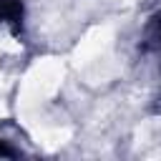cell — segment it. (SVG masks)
Here are the masks:
<instances>
[{
    "label": "cell",
    "mask_w": 161,
    "mask_h": 161,
    "mask_svg": "<svg viewBox=\"0 0 161 161\" xmlns=\"http://www.w3.org/2000/svg\"><path fill=\"white\" fill-rule=\"evenodd\" d=\"M35 138H38V143L43 146V148H58V146H63L68 138H70V128H60V126H48V128H40V131H35Z\"/></svg>",
    "instance_id": "obj_3"
},
{
    "label": "cell",
    "mask_w": 161,
    "mask_h": 161,
    "mask_svg": "<svg viewBox=\"0 0 161 161\" xmlns=\"http://www.w3.org/2000/svg\"><path fill=\"white\" fill-rule=\"evenodd\" d=\"M63 75H65V65L58 58H38L25 70L18 91V113L25 126H30L33 113L58 93Z\"/></svg>",
    "instance_id": "obj_1"
},
{
    "label": "cell",
    "mask_w": 161,
    "mask_h": 161,
    "mask_svg": "<svg viewBox=\"0 0 161 161\" xmlns=\"http://www.w3.org/2000/svg\"><path fill=\"white\" fill-rule=\"evenodd\" d=\"M111 43H113V28L111 25H96V28H91L80 38V43L75 45V50H73V58H70L73 65L83 68V65L96 63L111 48Z\"/></svg>",
    "instance_id": "obj_2"
}]
</instances>
